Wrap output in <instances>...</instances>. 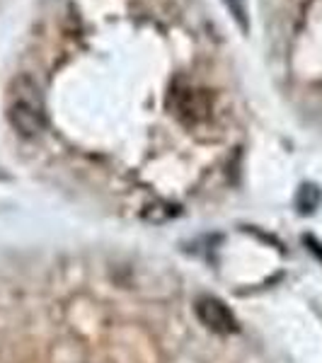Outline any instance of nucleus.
Returning <instances> with one entry per match:
<instances>
[{
    "instance_id": "nucleus-1",
    "label": "nucleus",
    "mask_w": 322,
    "mask_h": 363,
    "mask_svg": "<svg viewBox=\"0 0 322 363\" xmlns=\"http://www.w3.org/2000/svg\"><path fill=\"white\" fill-rule=\"evenodd\" d=\"M8 119L15 131L25 138H37L46 128L42 92H39V85L29 75H17L10 83Z\"/></svg>"
},
{
    "instance_id": "nucleus-3",
    "label": "nucleus",
    "mask_w": 322,
    "mask_h": 363,
    "mask_svg": "<svg viewBox=\"0 0 322 363\" xmlns=\"http://www.w3.org/2000/svg\"><path fill=\"white\" fill-rule=\"evenodd\" d=\"M174 109H177V116H182L187 124H196L204 116L209 114V104L204 99L201 92L196 90H184L177 92V102H174Z\"/></svg>"
},
{
    "instance_id": "nucleus-2",
    "label": "nucleus",
    "mask_w": 322,
    "mask_h": 363,
    "mask_svg": "<svg viewBox=\"0 0 322 363\" xmlns=\"http://www.w3.org/2000/svg\"><path fill=\"white\" fill-rule=\"evenodd\" d=\"M194 313L199 322H201L206 330L216 332V335H233V332H238L235 315H233L231 308H228L223 301H218V298H213V296L196 298Z\"/></svg>"
},
{
    "instance_id": "nucleus-5",
    "label": "nucleus",
    "mask_w": 322,
    "mask_h": 363,
    "mask_svg": "<svg viewBox=\"0 0 322 363\" xmlns=\"http://www.w3.org/2000/svg\"><path fill=\"white\" fill-rule=\"evenodd\" d=\"M231 10V15L235 17V22L240 25V29H248V8H245V0H223Z\"/></svg>"
},
{
    "instance_id": "nucleus-4",
    "label": "nucleus",
    "mask_w": 322,
    "mask_h": 363,
    "mask_svg": "<svg viewBox=\"0 0 322 363\" xmlns=\"http://www.w3.org/2000/svg\"><path fill=\"white\" fill-rule=\"evenodd\" d=\"M320 203V189L313 184H306L301 186V191H298V208L303 211V213H313L315 208H318Z\"/></svg>"
},
{
    "instance_id": "nucleus-6",
    "label": "nucleus",
    "mask_w": 322,
    "mask_h": 363,
    "mask_svg": "<svg viewBox=\"0 0 322 363\" xmlns=\"http://www.w3.org/2000/svg\"><path fill=\"white\" fill-rule=\"evenodd\" d=\"M303 245H306V247H308L310 255H313V257H318V259L322 262V242H320L318 238L306 235V238H303Z\"/></svg>"
}]
</instances>
